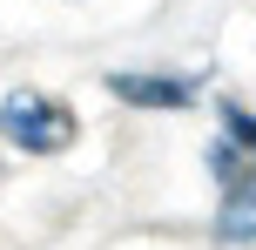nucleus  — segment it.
<instances>
[{
	"label": "nucleus",
	"instance_id": "obj_1",
	"mask_svg": "<svg viewBox=\"0 0 256 250\" xmlns=\"http://www.w3.org/2000/svg\"><path fill=\"white\" fill-rule=\"evenodd\" d=\"M0 135H7L20 156H61V149H74L81 122H74V108H68L61 95H48V88H14L7 102H0Z\"/></svg>",
	"mask_w": 256,
	"mask_h": 250
},
{
	"label": "nucleus",
	"instance_id": "obj_2",
	"mask_svg": "<svg viewBox=\"0 0 256 250\" xmlns=\"http://www.w3.org/2000/svg\"><path fill=\"white\" fill-rule=\"evenodd\" d=\"M209 169H216V183H222L216 243H230V250L256 243V149L230 142V135H216V142H209Z\"/></svg>",
	"mask_w": 256,
	"mask_h": 250
},
{
	"label": "nucleus",
	"instance_id": "obj_3",
	"mask_svg": "<svg viewBox=\"0 0 256 250\" xmlns=\"http://www.w3.org/2000/svg\"><path fill=\"white\" fill-rule=\"evenodd\" d=\"M108 88L122 95V102H135V108H189L196 102V81H168V75H108Z\"/></svg>",
	"mask_w": 256,
	"mask_h": 250
}]
</instances>
